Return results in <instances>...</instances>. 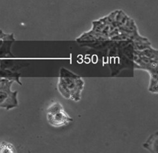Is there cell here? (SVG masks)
<instances>
[{
    "mask_svg": "<svg viewBox=\"0 0 158 153\" xmlns=\"http://www.w3.org/2000/svg\"><path fill=\"white\" fill-rule=\"evenodd\" d=\"M57 86L59 93L64 98L79 101L85 87V81L81 76L67 68H61Z\"/></svg>",
    "mask_w": 158,
    "mask_h": 153,
    "instance_id": "1",
    "label": "cell"
},
{
    "mask_svg": "<svg viewBox=\"0 0 158 153\" xmlns=\"http://www.w3.org/2000/svg\"><path fill=\"white\" fill-rule=\"evenodd\" d=\"M46 118L49 125L55 127L68 125L73 119L66 112L63 105L58 101L51 104L47 108Z\"/></svg>",
    "mask_w": 158,
    "mask_h": 153,
    "instance_id": "2",
    "label": "cell"
},
{
    "mask_svg": "<svg viewBox=\"0 0 158 153\" xmlns=\"http://www.w3.org/2000/svg\"><path fill=\"white\" fill-rule=\"evenodd\" d=\"M17 95V91L14 92L11 90L0 91V108L9 110L17 107L19 105Z\"/></svg>",
    "mask_w": 158,
    "mask_h": 153,
    "instance_id": "3",
    "label": "cell"
},
{
    "mask_svg": "<svg viewBox=\"0 0 158 153\" xmlns=\"http://www.w3.org/2000/svg\"><path fill=\"white\" fill-rule=\"evenodd\" d=\"M157 131L151 135L147 141L143 144V147L151 152H157Z\"/></svg>",
    "mask_w": 158,
    "mask_h": 153,
    "instance_id": "4",
    "label": "cell"
},
{
    "mask_svg": "<svg viewBox=\"0 0 158 153\" xmlns=\"http://www.w3.org/2000/svg\"><path fill=\"white\" fill-rule=\"evenodd\" d=\"M0 78H6L16 81L19 84L22 85V83L20 80V74L10 69H5L0 68Z\"/></svg>",
    "mask_w": 158,
    "mask_h": 153,
    "instance_id": "5",
    "label": "cell"
},
{
    "mask_svg": "<svg viewBox=\"0 0 158 153\" xmlns=\"http://www.w3.org/2000/svg\"><path fill=\"white\" fill-rule=\"evenodd\" d=\"M150 74V81L149 85V92L152 93L157 94L158 93V73L154 72Z\"/></svg>",
    "mask_w": 158,
    "mask_h": 153,
    "instance_id": "6",
    "label": "cell"
},
{
    "mask_svg": "<svg viewBox=\"0 0 158 153\" xmlns=\"http://www.w3.org/2000/svg\"><path fill=\"white\" fill-rule=\"evenodd\" d=\"M14 41H4L2 42L0 45V56H11V47L13 42Z\"/></svg>",
    "mask_w": 158,
    "mask_h": 153,
    "instance_id": "7",
    "label": "cell"
},
{
    "mask_svg": "<svg viewBox=\"0 0 158 153\" xmlns=\"http://www.w3.org/2000/svg\"><path fill=\"white\" fill-rule=\"evenodd\" d=\"M140 54L146 56L149 59H151L152 60H157V49H153L152 47L144 49L143 50L138 51Z\"/></svg>",
    "mask_w": 158,
    "mask_h": 153,
    "instance_id": "8",
    "label": "cell"
},
{
    "mask_svg": "<svg viewBox=\"0 0 158 153\" xmlns=\"http://www.w3.org/2000/svg\"><path fill=\"white\" fill-rule=\"evenodd\" d=\"M17 150L14 146L6 141L0 143V153H14Z\"/></svg>",
    "mask_w": 158,
    "mask_h": 153,
    "instance_id": "9",
    "label": "cell"
},
{
    "mask_svg": "<svg viewBox=\"0 0 158 153\" xmlns=\"http://www.w3.org/2000/svg\"><path fill=\"white\" fill-rule=\"evenodd\" d=\"M14 83V81L9 79L0 78V91L11 90V86Z\"/></svg>",
    "mask_w": 158,
    "mask_h": 153,
    "instance_id": "10",
    "label": "cell"
},
{
    "mask_svg": "<svg viewBox=\"0 0 158 153\" xmlns=\"http://www.w3.org/2000/svg\"><path fill=\"white\" fill-rule=\"evenodd\" d=\"M15 61L12 60H1L0 62V68L10 69L14 71Z\"/></svg>",
    "mask_w": 158,
    "mask_h": 153,
    "instance_id": "11",
    "label": "cell"
},
{
    "mask_svg": "<svg viewBox=\"0 0 158 153\" xmlns=\"http://www.w3.org/2000/svg\"><path fill=\"white\" fill-rule=\"evenodd\" d=\"M2 42H3V41H0V45H1V44H2Z\"/></svg>",
    "mask_w": 158,
    "mask_h": 153,
    "instance_id": "12",
    "label": "cell"
},
{
    "mask_svg": "<svg viewBox=\"0 0 158 153\" xmlns=\"http://www.w3.org/2000/svg\"><path fill=\"white\" fill-rule=\"evenodd\" d=\"M0 62H1V59H0Z\"/></svg>",
    "mask_w": 158,
    "mask_h": 153,
    "instance_id": "13",
    "label": "cell"
}]
</instances>
